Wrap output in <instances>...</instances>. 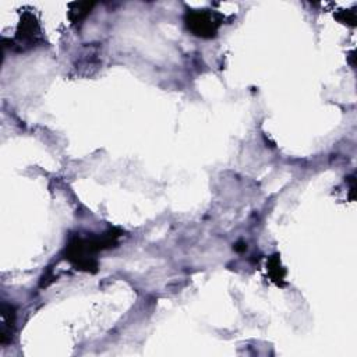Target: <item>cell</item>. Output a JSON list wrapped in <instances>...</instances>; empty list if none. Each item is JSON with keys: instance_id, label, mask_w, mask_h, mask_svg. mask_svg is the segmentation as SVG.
Returning <instances> with one entry per match:
<instances>
[{"instance_id": "cell-1", "label": "cell", "mask_w": 357, "mask_h": 357, "mask_svg": "<svg viewBox=\"0 0 357 357\" xmlns=\"http://www.w3.org/2000/svg\"><path fill=\"white\" fill-rule=\"evenodd\" d=\"M119 234H114L112 230L91 238H81L74 237L66 247V258L77 266V269L84 271H96V261H95V252L103 248L112 247V244L116 243Z\"/></svg>"}, {"instance_id": "cell-2", "label": "cell", "mask_w": 357, "mask_h": 357, "mask_svg": "<svg viewBox=\"0 0 357 357\" xmlns=\"http://www.w3.org/2000/svg\"><path fill=\"white\" fill-rule=\"evenodd\" d=\"M222 24V17L209 10H192L185 14V25L192 35L213 38Z\"/></svg>"}, {"instance_id": "cell-3", "label": "cell", "mask_w": 357, "mask_h": 357, "mask_svg": "<svg viewBox=\"0 0 357 357\" xmlns=\"http://www.w3.org/2000/svg\"><path fill=\"white\" fill-rule=\"evenodd\" d=\"M40 29L35 20V17L26 13L18 25V31L15 35V40L18 42L21 49H29L36 46L40 42Z\"/></svg>"}, {"instance_id": "cell-4", "label": "cell", "mask_w": 357, "mask_h": 357, "mask_svg": "<svg viewBox=\"0 0 357 357\" xmlns=\"http://www.w3.org/2000/svg\"><path fill=\"white\" fill-rule=\"evenodd\" d=\"M15 329V308L13 304H1V326H0V343L7 344L11 342Z\"/></svg>"}, {"instance_id": "cell-5", "label": "cell", "mask_w": 357, "mask_h": 357, "mask_svg": "<svg viewBox=\"0 0 357 357\" xmlns=\"http://www.w3.org/2000/svg\"><path fill=\"white\" fill-rule=\"evenodd\" d=\"M77 7V11L71 10L70 11V18L73 21V24H81V21L91 13L92 8V3H75L74 4Z\"/></svg>"}]
</instances>
